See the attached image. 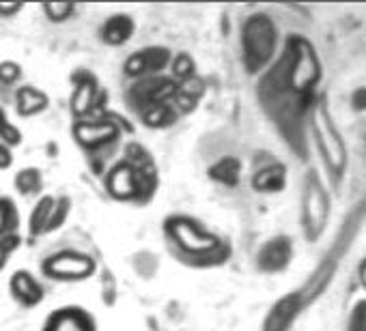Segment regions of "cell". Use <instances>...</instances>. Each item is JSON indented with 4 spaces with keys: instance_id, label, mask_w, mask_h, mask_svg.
<instances>
[{
    "instance_id": "6da1fadb",
    "label": "cell",
    "mask_w": 366,
    "mask_h": 331,
    "mask_svg": "<svg viewBox=\"0 0 366 331\" xmlns=\"http://www.w3.org/2000/svg\"><path fill=\"white\" fill-rule=\"evenodd\" d=\"M319 80V65L312 48L293 37L287 46L285 58L263 78L261 99L269 116L280 125L282 133L293 138L300 116L308 103V95Z\"/></svg>"
},
{
    "instance_id": "7a4b0ae2",
    "label": "cell",
    "mask_w": 366,
    "mask_h": 331,
    "mask_svg": "<svg viewBox=\"0 0 366 331\" xmlns=\"http://www.w3.org/2000/svg\"><path fill=\"white\" fill-rule=\"evenodd\" d=\"M164 235L170 250L190 265H216L229 256L224 241L188 215H168L164 220Z\"/></svg>"
},
{
    "instance_id": "3957f363",
    "label": "cell",
    "mask_w": 366,
    "mask_h": 331,
    "mask_svg": "<svg viewBox=\"0 0 366 331\" xmlns=\"http://www.w3.org/2000/svg\"><path fill=\"white\" fill-rule=\"evenodd\" d=\"M104 185L110 198L119 203H147L157 190V166L138 168L123 157L106 173Z\"/></svg>"
},
{
    "instance_id": "277c9868",
    "label": "cell",
    "mask_w": 366,
    "mask_h": 331,
    "mask_svg": "<svg viewBox=\"0 0 366 331\" xmlns=\"http://www.w3.org/2000/svg\"><path fill=\"white\" fill-rule=\"evenodd\" d=\"M242 46H244V63L250 73L259 71L274 54L276 48V31L269 18L252 16L246 20L242 31Z\"/></svg>"
},
{
    "instance_id": "5b68a950",
    "label": "cell",
    "mask_w": 366,
    "mask_h": 331,
    "mask_svg": "<svg viewBox=\"0 0 366 331\" xmlns=\"http://www.w3.org/2000/svg\"><path fill=\"white\" fill-rule=\"evenodd\" d=\"M71 99L69 110L74 121L82 118H99L102 110L108 103V93L99 86V80L93 71L80 69L71 76Z\"/></svg>"
},
{
    "instance_id": "8992f818",
    "label": "cell",
    "mask_w": 366,
    "mask_h": 331,
    "mask_svg": "<svg viewBox=\"0 0 366 331\" xmlns=\"http://www.w3.org/2000/svg\"><path fill=\"white\" fill-rule=\"evenodd\" d=\"M41 271L46 277L56 282H80V280H89L97 271V263L86 252L61 250L50 254L41 263Z\"/></svg>"
},
{
    "instance_id": "52a82bcc",
    "label": "cell",
    "mask_w": 366,
    "mask_h": 331,
    "mask_svg": "<svg viewBox=\"0 0 366 331\" xmlns=\"http://www.w3.org/2000/svg\"><path fill=\"white\" fill-rule=\"evenodd\" d=\"M179 91V82H174L170 76H149L142 80H134L132 86L127 88V103L140 114L147 108L159 106V103H170Z\"/></svg>"
},
{
    "instance_id": "ba28073f",
    "label": "cell",
    "mask_w": 366,
    "mask_h": 331,
    "mask_svg": "<svg viewBox=\"0 0 366 331\" xmlns=\"http://www.w3.org/2000/svg\"><path fill=\"white\" fill-rule=\"evenodd\" d=\"M172 63V52L166 46H144L123 61V73L129 80L159 76Z\"/></svg>"
},
{
    "instance_id": "9c48e42d",
    "label": "cell",
    "mask_w": 366,
    "mask_h": 331,
    "mask_svg": "<svg viewBox=\"0 0 366 331\" xmlns=\"http://www.w3.org/2000/svg\"><path fill=\"white\" fill-rule=\"evenodd\" d=\"M71 136L74 140L84 148V151H97L106 144H112L121 136V127L117 121L99 116V118H82L74 121L71 125Z\"/></svg>"
},
{
    "instance_id": "30bf717a",
    "label": "cell",
    "mask_w": 366,
    "mask_h": 331,
    "mask_svg": "<svg viewBox=\"0 0 366 331\" xmlns=\"http://www.w3.org/2000/svg\"><path fill=\"white\" fill-rule=\"evenodd\" d=\"M44 331H97V322L89 310L80 305H63L46 318Z\"/></svg>"
},
{
    "instance_id": "8fae6325",
    "label": "cell",
    "mask_w": 366,
    "mask_h": 331,
    "mask_svg": "<svg viewBox=\"0 0 366 331\" xmlns=\"http://www.w3.org/2000/svg\"><path fill=\"white\" fill-rule=\"evenodd\" d=\"M9 292L24 307H37L46 297V290H44L41 282L29 269H18V271L11 273Z\"/></svg>"
},
{
    "instance_id": "7c38bea8",
    "label": "cell",
    "mask_w": 366,
    "mask_h": 331,
    "mask_svg": "<svg viewBox=\"0 0 366 331\" xmlns=\"http://www.w3.org/2000/svg\"><path fill=\"white\" fill-rule=\"evenodd\" d=\"M134 33H136V20L129 14H112L99 26V39L110 48L125 46L134 37Z\"/></svg>"
},
{
    "instance_id": "4fadbf2b",
    "label": "cell",
    "mask_w": 366,
    "mask_h": 331,
    "mask_svg": "<svg viewBox=\"0 0 366 331\" xmlns=\"http://www.w3.org/2000/svg\"><path fill=\"white\" fill-rule=\"evenodd\" d=\"M315 123H317V136H319V144L323 148L325 161L330 163L332 170L334 168L340 170L342 163H345V151H342V144L338 140V133L332 129L330 118L325 116V112H317Z\"/></svg>"
},
{
    "instance_id": "5bb4252c",
    "label": "cell",
    "mask_w": 366,
    "mask_h": 331,
    "mask_svg": "<svg viewBox=\"0 0 366 331\" xmlns=\"http://www.w3.org/2000/svg\"><path fill=\"white\" fill-rule=\"evenodd\" d=\"M50 106V95L33 84H22L20 88H16V110L22 118H31L37 116L41 112H46Z\"/></svg>"
},
{
    "instance_id": "9a60e30c",
    "label": "cell",
    "mask_w": 366,
    "mask_h": 331,
    "mask_svg": "<svg viewBox=\"0 0 366 331\" xmlns=\"http://www.w3.org/2000/svg\"><path fill=\"white\" fill-rule=\"evenodd\" d=\"M325 213H327V205H325V198L321 194V188L317 183H310L306 198H304V222H306L310 237L321 233L323 222H325Z\"/></svg>"
},
{
    "instance_id": "2e32d148",
    "label": "cell",
    "mask_w": 366,
    "mask_h": 331,
    "mask_svg": "<svg viewBox=\"0 0 366 331\" xmlns=\"http://www.w3.org/2000/svg\"><path fill=\"white\" fill-rule=\"evenodd\" d=\"M289 258H291V241L282 237V239H274L265 243L257 256V263L261 271L274 273V271L285 269L289 265Z\"/></svg>"
},
{
    "instance_id": "e0dca14e",
    "label": "cell",
    "mask_w": 366,
    "mask_h": 331,
    "mask_svg": "<svg viewBox=\"0 0 366 331\" xmlns=\"http://www.w3.org/2000/svg\"><path fill=\"white\" fill-rule=\"evenodd\" d=\"M142 125L149 127V129H166L170 125L177 123L179 118V110L170 103H159V106H153V108H147L144 112L138 114Z\"/></svg>"
},
{
    "instance_id": "ac0fdd59",
    "label": "cell",
    "mask_w": 366,
    "mask_h": 331,
    "mask_svg": "<svg viewBox=\"0 0 366 331\" xmlns=\"http://www.w3.org/2000/svg\"><path fill=\"white\" fill-rule=\"evenodd\" d=\"M54 205H56L54 196H50V194L39 196V200L35 203V207H33V211L29 215V235L31 237L46 235V228H48V222H50Z\"/></svg>"
},
{
    "instance_id": "d6986e66",
    "label": "cell",
    "mask_w": 366,
    "mask_h": 331,
    "mask_svg": "<svg viewBox=\"0 0 366 331\" xmlns=\"http://www.w3.org/2000/svg\"><path fill=\"white\" fill-rule=\"evenodd\" d=\"M14 185L22 196H39L44 192V173L35 166H26L16 173Z\"/></svg>"
},
{
    "instance_id": "ffe728a7",
    "label": "cell",
    "mask_w": 366,
    "mask_h": 331,
    "mask_svg": "<svg viewBox=\"0 0 366 331\" xmlns=\"http://www.w3.org/2000/svg\"><path fill=\"white\" fill-rule=\"evenodd\" d=\"M239 175H242V163L235 157H222L209 168V179H214L216 183L229 185V188L237 185Z\"/></svg>"
},
{
    "instance_id": "44dd1931",
    "label": "cell",
    "mask_w": 366,
    "mask_h": 331,
    "mask_svg": "<svg viewBox=\"0 0 366 331\" xmlns=\"http://www.w3.org/2000/svg\"><path fill=\"white\" fill-rule=\"evenodd\" d=\"M287 183V170L282 166H269V168H263L254 175L252 179V185L259 190V192H278L282 190Z\"/></svg>"
},
{
    "instance_id": "7402d4cb",
    "label": "cell",
    "mask_w": 366,
    "mask_h": 331,
    "mask_svg": "<svg viewBox=\"0 0 366 331\" xmlns=\"http://www.w3.org/2000/svg\"><path fill=\"white\" fill-rule=\"evenodd\" d=\"M20 228V213L11 198L0 196V237L16 235Z\"/></svg>"
},
{
    "instance_id": "603a6c76",
    "label": "cell",
    "mask_w": 366,
    "mask_h": 331,
    "mask_svg": "<svg viewBox=\"0 0 366 331\" xmlns=\"http://www.w3.org/2000/svg\"><path fill=\"white\" fill-rule=\"evenodd\" d=\"M170 78L174 82H188L192 78H197V65H194V58L188 54V52H179L172 56V63H170Z\"/></svg>"
},
{
    "instance_id": "cb8c5ba5",
    "label": "cell",
    "mask_w": 366,
    "mask_h": 331,
    "mask_svg": "<svg viewBox=\"0 0 366 331\" xmlns=\"http://www.w3.org/2000/svg\"><path fill=\"white\" fill-rule=\"evenodd\" d=\"M0 142L7 144L9 148L22 144V131H20L18 125L11 123V118L7 116L3 106H0Z\"/></svg>"
},
{
    "instance_id": "d4e9b609",
    "label": "cell",
    "mask_w": 366,
    "mask_h": 331,
    "mask_svg": "<svg viewBox=\"0 0 366 331\" xmlns=\"http://www.w3.org/2000/svg\"><path fill=\"white\" fill-rule=\"evenodd\" d=\"M69 211H71V198H69V196H59V198H56V205H54V209H52V215H50L46 235L59 230V228L67 222Z\"/></svg>"
},
{
    "instance_id": "484cf974",
    "label": "cell",
    "mask_w": 366,
    "mask_h": 331,
    "mask_svg": "<svg viewBox=\"0 0 366 331\" xmlns=\"http://www.w3.org/2000/svg\"><path fill=\"white\" fill-rule=\"evenodd\" d=\"M44 14L50 22H67L76 14V3H44Z\"/></svg>"
},
{
    "instance_id": "4316f807",
    "label": "cell",
    "mask_w": 366,
    "mask_h": 331,
    "mask_svg": "<svg viewBox=\"0 0 366 331\" xmlns=\"http://www.w3.org/2000/svg\"><path fill=\"white\" fill-rule=\"evenodd\" d=\"M22 78V65L16 61H0V84L14 86Z\"/></svg>"
},
{
    "instance_id": "83f0119b",
    "label": "cell",
    "mask_w": 366,
    "mask_h": 331,
    "mask_svg": "<svg viewBox=\"0 0 366 331\" xmlns=\"http://www.w3.org/2000/svg\"><path fill=\"white\" fill-rule=\"evenodd\" d=\"M20 235H7V237H0V271L7 267V260L9 256L20 248Z\"/></svg>"
},
{
    "instance_id": "f1b7e54d",
    "label": "cell",
    "mask_w": 366,
    "mask_h": 331,
    "mask_svg": "<svg viewBox=\"0 0 366 331\" xmlns=\"http://www.w3.org/2000/svg\"><path fill=\"white\" fill-rule=\"evenodd\" d=\"M349 331H366V301L355 307V312L351 316Z\"/></svg>"
},
{
    "instance_id": "f546056e",
    "label": "cell",
    "mask_w": 366,
    "mask_h": 331,
    "mask_svg": "<svg viewBox=\"0 0 366 331\" xmlns=\"http://www.w3.org/2000/svg\"><path fill=\"white\" fill-rule=\"evenodd\" d=\"M334 263H338V252H336L332 258H327V263H325V265H323V269H321V275H330V273H332V265H334ZM319 280H327V277H319ZM306 288H308V290H312L315 295H319L317 290H321L319 286L315 288V280H310V282L306 284Z\"/></svg>"
},
{
    "instance_id": "4dcf8cb0",
    "label": "cell",
    "mask_w": 366,
    "mask_h": 331,
    "mask_svg": "<svg viewBox=\"0 0 366 331\" xmlns=\"http://www.w3.org/2000/svg\"><path fill=\"white\" fill-rule=\"evenodd\" d=\"M24 9V3H0V18H14Z\"/></svg>"
},
{
    "instance_id": "1f68e13d",
    "label": "cell",
    "mask_w": 366,
    "mask_h": 331,
    "mask_svg": "<svg viewBox=\"0 0 366 331\" xmlns=\"http://www.w3.org/2000/svg\"><path fill=\"white\" fill-rule=\"evenodd\" d=\"M11 163H14V153L7 144L0 142V170H7L11 168Z\"/></svg>"
},
{
    "instance_id": "d6a6232c",
    "label": "cell",
    "mask_w": 366,
    "mask_h": 331,
    "mask_svg": "<svg viewBox=\"0 0 366 331\" xmlns=\"http://www.w3.org/2000/svg\"><path fill=\"white\" fill-rule=\"evenodd\" d=\"M362 277H364V282H366V265L362 267Z\"/></svg>"
}]
</instances>
